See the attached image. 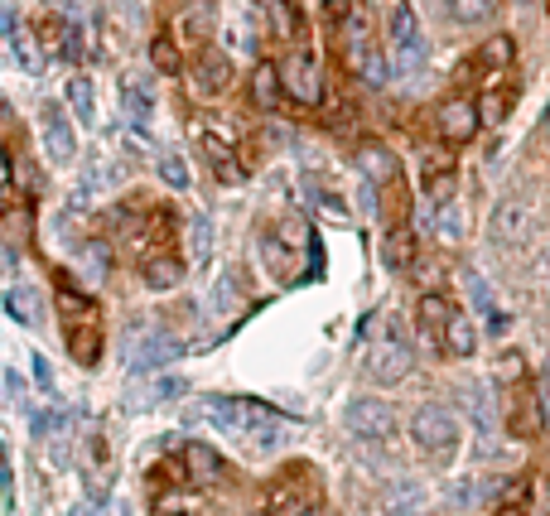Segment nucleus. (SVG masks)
I'll use <instances>...</instances> for the list:
<instances>
[{"instance_id": "obj_1", "label": "nucleus", "mask_w": 550, "mask_h": 516, "mask_svg": "<svg viewBox=\"0 0 550 516\" xmlns=\"http://www.w3.org/2000/svg\"><path fill=\"white\" fill-rule=\"evenodd\" d=\"M58 319H63V338H68L73 362L97 367V357H102V314L68 275H58Z\"/></svg>"}, {"instance_id": "obj_2", "label": "nucleus", "mask_w": 550, "mask_h": 516, "mask_svg": "<svg viewBox=\"0 0 550 516\" xmlns=\"http://www.w3.org/2000/svg\"><path fill=\"white\" fill-rule=\"evenodd\" d=\"M203 415L218 425L222 435L251 444L256 454H261V449H275V439H280V415L266 406H256V401H208Z\"/></svg>"}, {"instance_id": "obj_3", "label": "nucleus", "mask_w": 550, "mask_h": 516, "mask_svg": "<svg viewBox=\"0 0 550 516\" xmlns=\"http://www.w3.org/2000/svg\"><path fill=\"white\" fill-rule=\"evenodd\" d=\"M343 54H348V68H353L367 87H386V78H391V49L372 39V29H367V15H362V10H348V25H343Z\"/></svg>"}, {"instance_id": "obj_4", "label": "nucleus", "mask_w": 550, "mask_h": 516, "mask_svg": "<svg viewBox=\"0 0 550 516\" xmlns=\"http://www.w3.org/2000/svg\"><path fill=\"white\" fill-rule=\"evenodd\" d=\"M411 343L396 333V324L386 319V324L372 328V343H367V377L382 381V386H391V381H401L406 372H411Z\"/></svg>"}, {"instance_id": "obj_5", "label": "nucleus", "mask_w": 550, "mask_h": 516, "mask_svg": "<svg viewBox=\"0 0 550 516\" xmlns=\"http://www.w3.org/2000/svg\"><path fill=\"white\" fill-rule=\"evenodd\" d=\"M386 49H391V68L415 78L425 68V34H420V20H415L411 5H396L391 10V29H386Z\"/></svg>"}, {"instance_id": "obj_6", "label": "nucleus", "mask_w": 550, "mask_h": 516, "mask_svg": "<svg viewBox=\"0 0 550 516\" xmlns=\"http://www.w3.org/2000/svg\"><path fill=\"white\" fill-rule=\"evenodd\" d=\"M411 439L425 449V454L444 459V454L459 444V420H454L444 406H420L411 415Z\"/></svg>"}, {"instance_id": "obj_7", "label": "nucleus", "mask_w": 550, "mask_h": 516, "mask_svg": "<svg viewBox=\"0 0 550 516\" xmlns=\"http://www.w3.org/2000/svg\"><path fill=\"white\" fill-rule=\"evenodd\" d=\"M348 435L367 439V444H386L396 435V410L377 401V396H362V401L348 406Z\"/></svg>"}, {"instance_id": "obj_8", "label": "nucleus", "mask_w": 550, "mask_h": 516, "mask_svg": "<svg viewBox=\"0 0 550 516\" xmlns=\"http://www.w3.org/2000/svg\"><path fill=\"white\" fill-rule=\"evenodd\" d=\"M478 126H483V107H478V102H468V97L444 102L440 116H435V131H440L444 145H468V140L478 136Z\"/></svg>"}, {"instance_id": "obj_9", "label": "nucleus", "mask_w": 550, "mask_h": 516, "mask_svg": "<svg viewBox=\"0 0 550 516\" xmlns=\"http://www.w3.org/2000/svg\"><path fill=\"white\" fill-rule=\"evenodd\" d=\"M280 78H285V92L300 102V107H319L324 102V82H319V68H314V58L295 49V54L280 63Z\"/></svg>"}, {"instance_id": "obj_10", "label": "nucleus", "mask_w": 550, "mask_h": 516, "mask_svg": "<svg viewBox=\"0 0 550 516\" xmlns=\"http://www.w3.org/2000/svg\"><path fill=\"white\" fill-rule=\"evenodd\" d=\"M39 121H44V150H49V160L68 164L78 155V140H73V126H68V116L49 102V107L39 111Z\"/></svg>"}, {"instance_id": "obj_11", "label": "nucleus", "mask_w": 550, "mask_h": 516, "mask_svg": "<svg viewBox=\"0 0 550 516\" xmlns=\"http://www.w3.org/2000/svg\"><path fill=\"white\" fill-rule=\"evenodd\" d=\"M358 169L367 174V184H372V189H396V179H401L396 155H391L386 145H372V140L358 150Z\"/></svg>"}, {"instance_id": "obj_12", "label": "nucleus", "mask_w": 550, "mask_h": 516, "mask_svg": "<svg viewBox=\"0 0 550 516\" xmlns=\"http://www.w3.org/2000/svg\"><path fill=\"white\" fill-rule=\"evenodd\" d=\"M184 468H189L193 488H218L222 478H227L222 454L218 449H208V444H189V449H184Z\"/></svg>"}, {"instance_id": "obj_13", "label": "nucleus", "mask_w": 550, "mask_h": 516, "mask_svg": "<svg viewBox=\"0 0 550 516\" xmlns=\"http://www.w3.org/2000/svg\"><path fill=\"white\" fill-rule=\"evenodd\" d=\"M493 237H497V246H502V242L522 246L526 237H531V208L517 203V198H512V203H502V208L493 213Z\"/></svg>"}, {"instance_id": "obj_14", "label": "nucleus", "mask_w": 550, "mask_h": 516, "mask_svg": "<svg viewBox=\"0 0 550 516\" xmlns=\"http://www.w3.org/2000/svg\"><path fill=\"white\" fill-rule=\"evenodd\" d=\"M271 516H314V488L300 478H285L271 492Z\"/></svg>"}, {"instance_id": "obj_15", "label": "nucleus", "mask_w": 550, "mask_h": 516, "mask_svg": "<svg viewBox=\"0 0 550 516\" xmlns=\"http://www.w3.org/2000/svg\"><path fill=\"white\" fill-rule=\"evenodd\" d=\"M382 261H386V271H396V275H406L415 266V232L411 227H391L382 237Z\"/></svg>"}, {"instance_id": "obj_16", "label": "nucleus", "mask_w": 550, "mask_h": 516, "mask_svg": "<svg viewBox=\"0 0 550 516\" xmlns=\"http://www.w3.org/2000/svg\"><path fill=\"white\" fill-rule=\"evenodd\" d=\"M449 319H454V309H449V299L444 295H425L420 299V309H415V324H420V333H425L430 343H444Z\"/></svg>"}, {"instance_id": "obj_17", "label": "nucleus", "mask_w": 550, "mask_h": 516, "mask_svg": "<svg viewBox=\"0 0 550 516\" xmlns=\"http://www.w3.org/2000/svg\"><path fill=\"white\" fill-rule=\"evenodd\" d=\"M285 92V78H280V63H256L251 68V102L261 111H271Z\"/></svg>"}, {"instance_id": "obj_18", "label": "nucleus", "mask_w": 550, "mask_h": 516, "mask_svg": "<svg viewBox=\"0 0 550 516\" xmlns=\"http://www.w3.org/2000/svg\"><path fill=\"white\" fill-rule=\"evenodd\" d=\"M227 82H232V63L222 54H203L198 78H193V92H198V97H218V92H227Z\"/></svg>"}, {"instance_id": "obj_19", "label": "nucleus", "mask_w": 550, "mask_h": 516, "mask_svg": "<svg viewBox=\"0 0 550 516\" xmlns=\"http://www.w3.org/2000/svg\"><path fill=\"white\" fill-rule=\"evenodd\" d=\"M169 357H179V343H174L169 333H145L136 357H131V367H136V372H150V367H165Z\"/></svg>"}, {"instance_id": "obj_20", "label": "nucleus", "mask_w": 550, "mask_h": 516, "mask_svg": "<svg viewBox=\"0 0 550 516\" xmlns=\"http://www.w3.org/2000/svg\"><path fill=\"white\" fill-rule=\"evenodd\" d=\"M179 280H184V261H179V256H169V251L145 256V285H150V290H174Z\"/></svg>"}, {"instance_id": "obj_21", "label": "nucleus", "mask_w": 550, "mask_h": 516, "mask_svg": "<svg viewBox=\"0 0 550 516\" xmlns=\"http://www.w3.org/2000/svg\"><path fill=\"white\" fill-rule=\"evenodd\" d=\"M440 348L449 357H473V348H478V328H473V319H468V314H459V309H454V319H449V328H444Z\"/></svg>"}, {"instance_id": "obj_22", "label": "nucleus", "mask_w": 550, "mask_h": 516, "mask_svg": "<svg viewBox=\"0 0 550 516\" xmlns=\"http://www.w3.org/2000/svg\"><path fill=\"white\" fill-rule=\"evenodd\" d=\"M464 232H468V213H464V203H454V198H444L440 203V213H435V237L449 246H459L464 242Z\"/></svg>"}, {"instance_id": "obj_23", "label": "nucleus", "mask_w": 550, "mask_h": 516, "mask_svg": "<svg viewBox=\"0 0 550 516\" xmlns=\"http://www.w3.org/2000/svg\"><path fill=\"white\" fill-rule=\"evenodd\" d=\"M203 150H208V160H213L222 184H242V164H237V155H232V145H222L213 131H203Z\"/></svg>"}, {"instance_id": "obj_24", "label": "nucleus", "mask_w": 550, "mask_h": 516, "mask_svg": "<svg viewBox=\"0 0 550 516\" xmlns=\"http://www.w3.org/2000/svg\"><path fill=\"white\" fill-rule=\"evenodd\" d=\"M497 15V0H449V20L454 25H488Z\"/></svg>"}, {"instance_id": "obj_25", "label": "nucleus", "mask_w": 550, "mask_h": 516, "mask_svg": "<svg viewBox=\"0 0 550 516\" xmlns=\"http://www.w3.org/2000/svg\"><path fill=\"white\" fill-rule=\"evenodd\" d=\"M68 107L78 111V126H92V121H97V102H92V82L87 78L68 82Z\"/></svg>"}, {"instance_id": "obj_26", "label": "nucleus", "mask_w": 550, "mask_h": 516, "mask_svg": "<svg viewBox=\"0 0 550 516\" xmlns=\"http://www.w3.org/2000/svg\"><path fill=\"white\" fill-rule=\"evenodd\" d=\"M155 516H203L198 512V497H193V492H160V497H155Z\"/></svg>"}, {"instance_id": "obj_27", "label": "nucleus", "mask_w": 550, "mask_h": 516, "mask_svg": "<svg viewBox=\"0 0 550 516\" xmlns=\"http://www.w3.org/2000/svg\"><path fill=\"white\" fill-rule=\"evenodd\" d=\"M473 63H478V68H507V63H512V34H493V39L478 49Z\"/></svg>"}, {"instance_id": "obj_28", "label": "nucleus", "mask_w": 550, "mask_h": 516, "mask_svg": "<svg viewBox=\"0 0 550 516\" xmlns=\"http://www.w3.org/2000/svg\"><path fill=\"white\" fill-rule=\"evenodd\" d=\"M5 29H10V49H15V58L25 63L29 73H39V68H44V54H34V39H29V34L15 25V20H5Z\"/></svg>"}, {"instance_id": "obj_29", "label": "nucleus", "mask_w": 550, "mask_h": 516, "mask_svg": "<svg viewBox=\"0 0 550 516\" xmlns=\"http://www.w3.org/2000/svg\"><path fill=\"white\" fill-rule=\"evenodd\" d=\"M150 63H155L160 73H179V49H174L169 34H155V44H150Z\"/></svg>"}, {"instance_id": "obj_30", "label": "nucleus", "mask_w": 550, "mask_h": 516, "mask_svg": "<svg viewBox=\"0 0 550 516\" xmlns=\"http://www.w3.org/2000/svg\"><path fill=\"white\" fill-rule=\"evenodd\" d=\"M420 502H425L420 488H415V483H401V492L386 502V512H391V516H420Z\"/></svg>"}, {"instance_id": "obj_31", "label": "nucleus", "mask_w": 550, "mask_h": 516, "mask_svg": "<svg viewBox=\"0 0 550 516\" xmlns=\"http://www.w3.org/2000/svg\"><path fill=\"white\" fill-rule=\"evenodd\" d=\"M5 309H10L20 324H34V319H39V299L29 295V290H10V295H5Z\"/></svg>"}, {"instance_id": "obj_32", "label": "nucleus", "mask_w": 550, "mask_h": 516, "mask_svg": "<svg viewBox=\"0 0 550 516\" xmlns=\"http://www.w3.org/2000/svg\"><path fill=\"white\" fill-rule=\"evenodd\" d=\"M160 179H165L169 189H189V164H184V155H160Z\"/></svg>"}, {"instance_id": "obj_33", "label": "nucleus", "mask_w": 550, "mask_h": 516, "mask_svg": "<svg viewBox=\"0 0 550 516\" xmlns=\"http://www.w3.org/2000/svg\"><path fill=\"white\" fill-rule=\"evenodd\" d=\"M497 516H526V483H507L502 502H497Z\"/></svg>"}, {"instance_id": "obj_34", "label": "nucleus", "mask_w": 550, "mask_h": 516, "mask_svg": "<svg viewBox=\"0 0 550 516\" xmlns=\"http://www.w3.org/2000/svg\"><path fill=\"white\" fill-rule=\"evenodd\" d=\"M512 430H517V435H536V430H541L536 401H522V406H517V415H512Z\"/></svg>"}, {"instance_id": "obj_35", "label": "nucleus", "mask_w": 550, "mask_h": 516, "mask_svg": "<svg viewBox=\"0 0 550 516\" xmlns=\"http://www.w3.org/2000/svg\"><path fill=\"white\" fill-rule=\"evenodd\" d=\"M208 246H213V227L208 218H193V261H208Z\"/></svg>"}, {"instance_id": "obj_36", "label": "nucleus", "mask_w": 550, "mask_h": 516, "mask_svg": "<svg viewBox=\"0 0 550 516\" xmlns=\"http://www.w3.org/2000/svg\"><path fill=\"white\" fill-rule=\"evenodd\" d=\"M184 391V381H155L150 386V401H169V396H179Z\"/></svg>"}, {"instance_id": "obj_37", "label": "nucleus", "mask_w": 550, "mask_h": 516, "mask_svg": "<svg viewBox=\"0 0 550 516\" xmlns=\"http://www.w3.org/2000/svg\"><path fill=\"white\" fill-rule=\"evenodd\" d=\"M497 372H502L507 381H512V377H522V357H517V353H507V357H502V367H497Z\"/></svg>"}, {"instance_id": "obj_38", "label": "nucleus", "mask_w": 550, "mask_h": 516, "mask_svg": "<svg viewBox=\"0 0 550 516\" xmlns=\"http://www.w3.org/2000/svg\"><path fill=\"white\" fill-rule=\"evenodd\" d=\"M34 381H39L44 391H54V377H49V362H44V357H34Z\"/></svg>"}, {"instance_id": "obj_39", "label": "nucleus", "mask_w": 550, "mask_h": 516, "mask_svg": "<svg viewBox=\"0 0 550 516\" xmlns=\"http://www.w3.org/2000/svg\"><path fill=\"white\" fill-rule=\"evenodd\" d=\"M546 121H550V116H546Z\"/></svg>"}]
</instances>
